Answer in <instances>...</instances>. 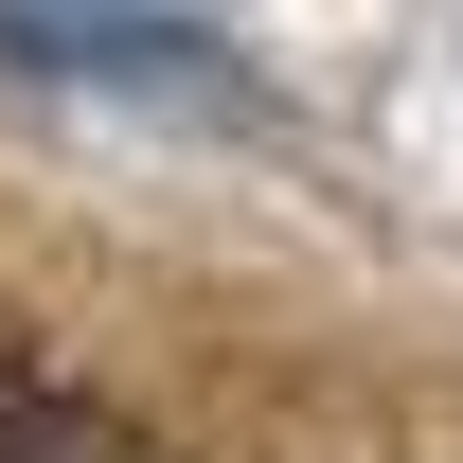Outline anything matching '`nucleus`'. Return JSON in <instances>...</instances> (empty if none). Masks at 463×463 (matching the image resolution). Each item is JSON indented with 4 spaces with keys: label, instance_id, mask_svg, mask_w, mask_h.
<instances>
[{
    "label": "nucleus",
    "instance_id": "1",
    "mask_svg": "<svg viewBox=\"0 0 463 463\" xmlns=\"http://www.w3.org/2000/svg\"><path fill=\"white\" fill-rule=\"evenodd\" d=\"M0 71L54 90H161V108H232V54L161 0H0Z\"/></svg>",
    "mask_w": 463,
    "mask_h": 463
},
{
    "label": "nucleus",
    "instance_id": "2",
    "mask_svg": "<svg viewBox=\"0 0 463 463\" xmlns=\"http://www.w3.org/2000/svg\"><path fill=\"white\" fill-rule=\"evenodd\" d=\"M0 463H143V428L54 356H0Z\"/></svg>",
    "mask_w": 463,
    "mask_h": 463
}]
</instances>
